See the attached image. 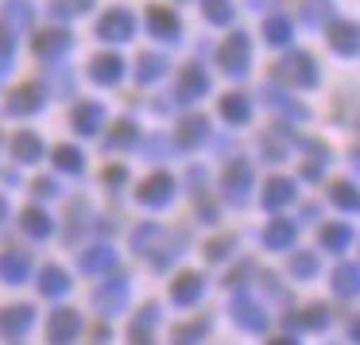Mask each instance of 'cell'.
I'll use <instances>...</instances> for the list:
<instances>
[{"instance_id":"1","label":"cell","mask_w":360,"mask_h":345,"mask_svg":"<svg viewBox=\"0 0 360 345\" xmlns=\"http://www.w3.org/2000/svg\"><path fill=\"white\" fill-rule=\"evenodd\" d=\"M275 78L290 82V86H302V89H314L318 86V63L306 51H290V55H283L275 63Z\"/></svg>"},{"instance_id":"2","label":"cell","mask_w":360,"mask_h":345,"mask_svg":"<svg viewBox=\"0 0 360 345\" xmlns=\"http://www.w3.org/2000/svg\"><path fill=\"white\" fill-rule=\"evenodd\" d=\"M248 63H252V39L244 32H233L217 51V66L229 78H244V74H248Z\"/></svg>"},{"instance_id":"3","label":"cell","mask_w":360,"mask_h":345,"mask_svg":"<svg viewBox=\"0 0 360 345\" xmlns=\"http://www.w3.org/2000/svg\"><path fill=\"white\" fill-rule=\"evenodd\" d=\"M132 32H136V20L128 16L124 8H112L109 16H101V24H97V35H101L105 43H124V39H132Z\"/></svg>"},{"instance_id":"4","label":"cell","mask_w":360,"mask_h":345,"mask_svg":"<svg viewBox=\"0 0 360 345\" xmlns=\"http://www.w3.org/2000/svg\"><path fill=\"white\" fill-rule=\"evenodd\" d=\"M329 47H333L337 55H345V58L360 55V24H349V20L329 24Z\"/></svg>"},{"instance_id":"5","label":"cell","mask_w":360,"mask_h":345,"mask_svg":"<svg viewBox=\"0 0 360 345\" xmlns=\"http://www.w3.org/2000/svg\"><path fill=\"white\" fill-rule=\"evenodd\" d=\"M221 187H225V198H229V202H244V194H248V187H252V163L233 159Z\"/></svg>"},{"instance_id":"6","label":"cell","mask_w":360,"mask_h":345,"mask_svg":"<svg viewBox=\"0 0 360 345\" xmlns=\"http://www.w3.org/2000/svg\"><path fill=\"white\" fill-rule=\"evenodd\" d=\"M171 194H174V179L167 171H155L151 179L140 182V202L143 206H167V202H171Z\"/></svg>"},{"instance_id":"7","label":"cell","mask_w":360,"mask_h":345,"mask_svg":"<svg viewBox=\"0 0 360 345\" xmlns=\"http://www.w3.org/2000/svg\"><path fill=\"white\" fill-rule=\"evenodd\" d=\"M264 101H267V109H271V113H279V117H287V120H306V109H302V105H298L295 97L287 94V89L271 86V82L264 86Z\"/></svg>"},{"instance_id":"8","label":"cell","mask_w":360,"mask_h":345,"mask_svg":"<svg viewBox=\"0 0 360 345\" xmlns=\"http://www.w3.org/2000/svg\"><path fill=\"white\" fill-rule=\"evenodd\" d=\"M233 314H236V322H240L244 330H264L267 326V310L252 295H244V291L233 295Z\"/></svg>"},{"instance_id":"9","label":"cell","mask_w":360,"mask_h":345,"mask_svg":"<svg viewBox=\"0 0 360 345\" xmlns=\"http://www.w3.org/2000/svg\"><path fill=\"white\" fill-rule=\"evenodd\" d=\"M202 94H210V74H205L202 66L179 70V101H198Z\"/></svg>"},{"instance_id":"10","label":"cell","mask_w":360,"mask_h":345,"mask_svg":"<svg viewBox=\"0 0 360 345\" xmlns=\"http://www.w3.org/2000/svg\"><path fill=\"white\" fill-rule=\"evenodd\" d=\"M78 330H82V318L74 310H58V314H51V326H47V337L55 345H70L74 337H78Z\"/></svg>"},{"instance_id":"11","label":"cell","mask_w":360,"mask_h":345,"mask_svg":"<svg viewBox=\"0 0 360 345\" xmlns=\"http://www.w3.org/2000/svg\"><path fill=\"white\" fill-rule=\"evenodd\" d=\"M210 140V117L202 113H190L186 120H179V144L182 148H198V144Z\"/></svg>"},{"instance_id":"12","label":"cell","mask_w":360,"mask_h":345,"mask_svg":"<svg viewBox=\"0 0 360 345\" xmlns=\"http://www.w3.org/2000/svg\"><path fill=\"white\" fill-rule=\"evenodd\" d=\"M202 291H205V280L198 272H182L179 280H174V287H171V299L179 306H190V303H198L202 299Z\"/></svg>"},{"instance_id":"13","label":"cell","mask_w":360,"mask_h":345,"mask_svg":"<svg viewBox=\"0 0 360 345\" xmlns=\"http://www.w3.org/2000/svg\"><path fill=\"white\" fill-rule=\"evenodd\" d=\"M43 109V89L39 86H20L16 94L8 97V113L12 117H27V113Z\"/></svg>"},{"instance_id":"14","label":"cell","mask_w":360,"mask_h":345,"mask_svg":"<svg viewBox=\"0 0 360 345\" xmlns=\"http://www.w3.org/2000/svg\"><path fill=\"white\" fill-rule=\"evenodd\" d=\"M89 74H94V82H101V86H117L120 74H124V63H120V55H97L94 63H89Z\"/></svg>"},{"instance_id":"15","label":"cell","mask_w":360,"mask_h":345,"mask_svg":"<svg viewBox=\"0 0 360 345\" xmlns=\"http://www.w3.org/2000/svg\"><path fill=\"white\" fill-rule=\"evenodd\" d=\"M27 326H32V306H8V310H0V334L4 337L27 334Z\"/></svg>"},{"instance_id":"16","label":"cell","mask_w":360,"mask_h":345,"mask_svg":"<svg viewBox=\"0 0 360 345\" xmlns=\"http://www.w3.org/2000/svg\"><path fill=\"white\" fill-rule=\"evenodd\" d=\"M295 202V182L290 179H267V187H264V206L267 210H283V206H290Z\"/></svg>"},{"instance_id":"17","label":"cell","mask_w":360,"mask_h":345,"mask_svg":"<svg viewBox=\"0 0 360 345\" xmlns=\"http://www.w3.org/2000/svg\"><path fill=\"white\" fill-rule=\"evenodd\" d=\"M148 27L159 35V39H174V35L182 32L179 16H174L171 8H159V4H151V8H148Z\"/></svg>"},{"instance_id":"18","label":"cell","mask_w":360,"mask_h":345,"mask_svg":"<svg viewBox=\"0 0 360 345\" xmlns=\"http://www.w3.org/2000/svg\"><path fill=\"white\" fill-rule=\"evenodd\" d=\"M295 233H298V225H295V221L275 218L271 225L264 229V244H267V249H290V244H295Z\"/></svg>"},{"instance_id":"19","label":"cell","mask_w":360,"mask_h":345,"mask_svg":"<svg viewBox=\"0 0 360 345\" xmlns=\"http://www.w3.org/2000/svg\"><path fill=\"white\" fill-rule=\"evenodd\" d=\"M221 117H225L229 125H248L252 120V101L244 94H225L221 97Z\"/></svg>"},{"instance_id":"20","label":"cell","mask_w":360,"mask_h":345,"mask_svg":"<svg viewBox=\"0 0 360 345\" xmlns=\"http://www.w3.org/2000/svg\"><path fill=\"white\" fill-rule=\"evenodd\" d=\"M124 299H128V280H112V283H105V287L94 295V303L101 306V310L117 314L120 306H124Z\"/></svg>"},{"instance_id":"21","label":"cell","mask_w":360,"mask_h":345,"mask_svg":"<svg viewBox=\"0 0 360 345\" xmlns=\"http://www.w3.org/2000/svg\"><path fill=\"white\" fill-rule=\"evenodd\" d=\"M35 51H39L43 58L63 55V51H70V32H63V27H51V32H39V35H35Z\"/></svg>"},{"instance_id":"22","label":"cell","mask_w":360,"mask_h":345,"mask_svg":"<svg viewBox=\"0 0 360 345\" xmlns=\"http://www.w3.org/2000/svg\"><path fill=\"white\" fill-rule=\"evenodd\" d=\"M290 144H295V136L287 132V128H267L264 132V140H259V151H264L267 159H275V163H279L283 156H287V148Z\"/></svg>"},{"instance_id":"23","label":"cell","mask_w":360,"mask_h":345,"mask_svg":"<svg viewBox=\"0 0 360 345\" xmlns=\"http://www.w3.org/2000/svg\"><path fill=\"white\" fill-rule=\"evenodd\" d=\"M101 117H105V113H101V105H97V101H82L78 109H74V128H78L82 136H94L97 128H101Z\"/></svg>"},{"instance_id":"24","label":"cell","mask_w":360,"mask_h":345,"mask_svg":"<svg viewBox=\"0 0 360 345\" xmlns=\"http://www.w3.org/2000/svg\"><path fill=\"white\" fill-rule=\"evenodd\" d=\"M290 35H295V27H290L287 16H279V12H271V16L264 20V39L271 43V47H287Z\"/></svg>"},{"instance_id":"25","label":"cell","mask_w":360,"mask_h":345,"mask_svg":"<svg viewBox=\"0 0 360 345\" xmlns=\"http://www.w3.org/2000/svg\"><path fill=\"white\" fill-rule=\"evenodd\" d=\"M27 272H32V260H27L24 252H4V256H0V275L8 283H24Z\"/></svg>"},{"instance_id":"26","label":"cell","mask_w":360,"mask_h":345,"mask_svg":"<svg viewBox=\"0 0 360 345\" xmlns=\"http://www.w3.org/2000/svg\"><path fill=\"white\" fill-rule=\"evenodd\" d=\"M333 291L341 299H352V295H360V268L356 264H341L333 272Z\"/></svg>"},{"instance_id":"27","label":"cell","mask_w":360,"mask_h":345,"mask_svg":"<svg viewBox=\"0 0 360 345\" xmlns=\"http://www.w3.org/2000/svg\"><path fill=\"white\" fill-rule=\"evenodd\" d=\"M12 156L20 159V163H35V159L43 156V144L35 132H16V140H12Z\"/></svg>"},{"instance_id":"28","label":"cell","mask_w":360,"mask_h":345,"mask_svg":"<svg viewBox=\"0 0 360 345\" xmlns=\"http://www.w3.org/2000/svg\"><path fill=\"white\" fill-rule=\"evenodd\" d=\"M112 264H117V252L112 249H89L86 256H82V272L86 275H101V272H109Z\"/></svg>"},{"instance_id":"29","label":"cell","mask_w":360,"mask_h":345,"mask_svg":"<svg viewBox=\"0 0 360 345\" xmlns=\"http://www.w3.org/2000/svg\"><path fill=\"white\" fill-rule=\"evenodd\" d=\"M202 12H205V20L217 24V27H229V24H233V16H236L233 0H202Z\"/></svg>"},{"instance_id":"30","label":"cell","mask_w":360,"mask_h":345,"mask_svg":"<svg viewBox=\"0 0 360 345\" xmlns=\"http://www.w3.org/2000/svg\"><path fill=\"white\" fill-rule=\"evenodd\" d=\"M66 287H70V275L63 272V268H43V275H39V291L43 295H66Z\"/></svg>"},{"instance_id":"31","label":"cell","mask_w":360,"mask_h":345,"mask_svg":"<svg viewBox=\"0 0 360 345\" xmlns=\"http://www.w3.org/2000/svg\"><path fill=\"white\" fill-rule=\"evenodd\" d=\"M167 70V58L163 55H140V63H136V78L148 86V82H159Z\"/></svg>"},{"instance_id":"32","label":"cell","mask_w":360,"mask_h":345,"mask_svg":"<svg viewBox=\"0 0 360 345\" xmlns=\"http://www.w3.org/2000/svg\"><path fill=\"white\" fill-rule=\"evenodd\" d=\"M32 4L27 0H12L8 8H4V24L8 27H16V32H24V27H32Z\"/></svg>"},{"instance_id":"33","label":"cell","mask_w":360,"mask_h":345,"mask_svg":"<svg viewBox=\"0 0 360 345\" xmlns=\"http://www.w3.org/2000/svg\"><path fill=\"white\" fill-rule=\"evenodd\" d=\"M349 241H352L349 225H341V221H333V225H321V244H326V249L341 252V249H349Z\"/></svg>"},{"instance_id":"34","label":"cell","mask_w":360,"mask_h":345,"mask_svg":"<svg viewBox=\"0 0 360 345\" xmlns=\"http://www.w3.org/2000/svg\"><path fill=\"white\" fill-rule=\"evenodd\" d=\"M329 198H333V206H341V210H360V190L352 187V182H333V187H329Z\"/></svg>"},{"instance_id":"35","label":"cell","mask_w":360,"mask_h":345,"mask_svg":"<svg viewBox=\"0 0 360 345\" xmlns=\"http://www.w3.org/2000/svg\"><path fill=\"white\" fill-rule=\"evenodd\" d=\"M326 318H329V310L321 303H314V306H306L302 314H295V318H290V326H306V330H321L326 326Z\"/></svg>"},{"instance_id":"36","label":"cell","mask_w":360,"mask_h":345,"mask_svg":"<svg viewBox=\"0 0 360 345\" xmlns=\"http://www.w3.org/2000/svg\"><path fill=\"white\" fill-rule=\"evenodd\" d=\"M132 144H136V125L132 120H117L109 132V148L117 151V148H132Z\"/></svg>"},{"instance_id":"37","label":"cell","mask_w":360,"mask_h":345,"mask_svg":"<svg viewBox=\"0 0 360 345\" xmlns=\"http://www.w3.org/2000/svg\"><path fill=\"white\" fill-rule=\"evenodd\" d=\"M24 229L32 237H47L51 233V218L43 210H24Z\"/></svg>"},{"instance_id":"38","label":"cell","mask_w":360,"mask_h":345,"mask_svg":"<svg viewBox=\"0 0 360 345\" xmlns=\"http://www.w3.org/2000/svg\"><path fill=\"white\" fill-rule=\"evenodd\" d=\"M55 163L63 167V171H82V151L78 148H70V144H63V148H55Z\"/></svg>"},{"instance_id":"39","label":"cell","mask_w":360,"mask_h":345,"mask_svg":"<svg viewBox=\"0 0 360 345\" xmlns=\"http://www.w3.org/2000/svg\"><path fill=\"white\" fill-rule=\"evenodd\" d=\"M210 330V322L205 318H198V322H190V326H179L174 330V345H190V341H198V337Z\"/></svg>"},{"instance_id":"40","label":"cell","mask_w":360,"mask_h":345,"mask_svg":"<svg viewBox=\"0 0 360 345\" xmlns=\"http://www.w3.org/2000/svg\"><path fill=\"white\" fill-rule=\"evenodd\" d=\"M233 249H236V233H225V237H217V241L205 244V256H210V260H225Z\"/></svg>"},{"instance_id":"41","label":"cell","mask_w":360,"mask_h":345,"mask_svg":"<svg viewBox=\"0 0 360 345\" xmlns=\"http://www.w3.org/2000/svg\"><path fill=\"white\" fill-rule=\"evenodd\" d=\"M290 272H295L298 280H310V275L318 272V256H310V252H298V256L290 260Z\"/></svg>"},{"instance_id":"42","label":"cell","mask_w":360,"mask_h":345,"mask_svg":"<svg viewBox=\"0 0 360 345\" xmlns=\"http://www.w3.org/2000/svg\"><path fill=\"white\" fill-rule=\"evenodd\" d=\"M321 20H326V0H310V4H306L302 24H306V27H318Z\"/></svg>"},{"instance_id":"43","label":"cell","mask_w":360,"mask_h":345,"mask_svg":"<svg viewBox=\"0 0 360 345\" xmlns=\"http://www.w3.org/2000/svg\"><path fill=\"white\" fill-rule=\"evenodd\" d=\"M124 179H128V171H124V167H109V171H105V182H109V187H120Z\"/></svg>"},{"instance_id":"44","label":"cell","mask_w":360,"mask_h":345,"mask_svg":"<svg viewBox=\"0 0 360 345\" xmlns=\"http://www.w3.org/2000/svg\"><path fill=\"white\" fill-rule=\"evenodd\" d=\"M35 194H39V198H51V194H58V187H55L51 179H39V182H35Z\"/></svg>"},{"instance_id":"45","label":"cell","mask_w":360,"mask_h":345,"mask_svg":"<svg viewBox=\"0 0 360 345\" xmlns=\"http://www.w3.org/2000/svg\"><path fill=\"white\" fill-rule=\"evenodd\" d=\"M8 51H12V43H8V32L0 27V58H8Z\"/></svg>"},{"instance_id":"46","label":"cell","mask_w":360,"mask_h":345,"mask_svg":"<svg viewBox=\"0 0 360 345\" xmlns=\"http://www.w3.org/2000/svg\"><path fill=\"white\" fill-rule=\"evenodd\" d=\"M275 0H248V8H256V12H264V8H271Z\"/></svg>"},{"instance_id":"47","label":"cell","mask_w":360,"mask_h":345,"mask_svg":"<svg viewBox=\"0 0 360 345\" xmlns=\"http://www.w3.org/2000/svg\"><path fill=\"white\" fill-rule=\"evenodd\" d=\"M271 345H298L295 337H271Z\"/></svg>"},{"instance_id":"48","label":"cell","mask_w":360,"mask_h":345,"mask_svg":"<svg viewBox=\"0 0 360 345\" xmlns=\"http://www.w3.org/2000/svg\"><path fill=\"white\" fill-rule=\"evenodd\" d=\"M349 334H352V341H360V318L352 322V330H349Z\"/></svg>"},{"instance_id":"49","label":"cell","mask_w":360,"mask_h":345,"mask_svg":"<svg viewBox=\"0 0 360 345\" xmlns=\"http://www.w3.org/2000/svg\"><path fill=\"white\" fill-rule=\"evenodd\" d=\"M4 213H8V206H4V198H0V221H4Z\"/></svg>"}]
</instances>
